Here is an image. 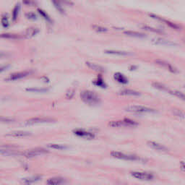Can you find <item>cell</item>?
Instances as JSON below:
<instances>
[{"instance_id": "6da1fadb", "label": "cell", "mask_w": 185, "mask_h": 185, "mask_svg": "<svg viewBox=\"0 0 185 185\" xmlns=\"http://www.w3.org/2000/svg\"><path fill=\"white\" fill-rule=\"evenodd\" d=\"M80 98L83 102L88 105H95L100 102V98L94 92L89 90H84L80 93Z\"/></svg>"}, {"instance_id": "7a4b0ae2", "label": "cell", "mask_w": 185, "mask_h": 185, "mask_svg": "<svg viewBox=\"0 0 185 185\" xmlns=\"http://www.w3.org/2000/svg\"><path fill=\"white\" fill-rule=\"evenodd\" d=\"M125 111L131 112V113H135V114H155L157 112V111L151 108H148L146 106H136V105H131L128 106L125 108Z\"/></svg>"}, {"instance_id": "3957f363", "label": "cell", "mask_w": 185, "mask_h": 185, "mask_svg": "<svg viewBox=\"0 0 185 185\" xmlns=\"http://www.w3.org/2000/svg\"><path fill=\"white\" fill-rule=\"evenodd\" d=\"M109 125L112 127H137L138 123L137 122L130 119H124L119 121H111L109 123Z\"/></svg>"}, {"instance_id": "277c9868", "label": "cell", "mask_w": 185, "mask_h": 185, "mask_svg": "<svg viewBox=\"0 0 185 185\" xmlns=\"http://www.w3.org/2000/svg\"><path fill=\"white\" fill-rule=\"evenodd\" d=\"M111 156L114 158H118V159H122L125 161H139L140 158L137 156L135 155H130V154H125L122 152H118V151H112L111 153Z\"/></svg>"}, {"instance_id": "5b68a950", "label": "cell", "mask_w": 185, "mask_h": 185, "mask_svg": "<svg viewBox=\"0 0 185 185\" xmlns=\"http://www.w3.org/2000/svg\"><path fill=\"white\" fill-rule=\"evenodd\" d=\"M48 153V151L46 149L41 148H33L31 150H28L27 151H25L22 155L27 158H33L38 156H41L43 154H46Z\"/></svg>"}, {"instance_id": "8992f818", "label": "cell", "mask_w": 185, "mask_h": 185, "mask_svg": "<svg viewBox=\"0 0 185 185\" xmlns=\"http://www.w3.org/2000/svg\"><path fill=\"white\" fill-rule=\"evenodd\" d=\"M55 120L49 117H34L26 121V124H35L50 123L54 122Z\"/></svg>"}, {"instance_id": "52a82bcc", "label": "cell", "mask_w": 185, "mask_h": 185, "mask_svg": "<svg viewBox=\"0 0 185 185\" xmlns=\"http://www.w3.org/2000/svg\"><path fill=\"white\" fill-rule=\"evenodd\" d=\"M131 175L134 178L140 179V180H144V181H151L154 178L153 175L149 172H131Z\"/></svg>"}, {"instance_id": "ba28073f", "label": "cell", "mask_w": 185, "mask_h": 185, "mask_svg": "<svg viewBox=\"0 0 185 185\" xmlns=\"http://www.w3.org/2000/svg\"><path fill=\"white\" fill-rule=\"evenodd\" d=\"M30 74V71H23V72H16L12 74L9 76L7 78H6L7 81H14V80H17L22 78H24L25 77H27Z\"/></svg>"}, {"instance_id": "9c48e42d", "label": "cell", "mask_w": 185, "mask_h": 185, "mask_svg": "<svg viewBox=\"0 0 185 185\" xmlns=\"http://www.w3.org/2000/svg\"><path fill=\"white\" fill-rule=\"evenodd\" d=\"M156 63L158 65H159V66H161V67H164L166 69H168L169 71H170L172 73H177L178 72L177 69L175 68L170 63H169V62L165 61V60H163V59H156Z\"/></svg>"}, {"instance_id": "30bf717a", "label": "cell", "mask_w": 185, "mask_h": 185, "mask_svg": "<svg viewBox=\"0 0 185 185\" xmlns=\"http://www.w3.org/2000/svg\"><path fill=\"white\" fill-rule=\"evenodd\" d=\"M64 182L65 179L62 177H54L48 179L46 181V185H62Z\"/></svg>"}, {"instance_id": "8fae6325", "label": "cell", "mask_w": 185, "mask_h": 185, "mask_svg": "<svg viewBox=\"0 0 185 185\" xmlns=\"http://www.w3.org/2000/svg\"><path fill=\"white\" fill-rule=\"evenodd\" d=\"M148 145L151 147V148L158 151H161V152H166L168 151V148L165 147L164 145L161 144H159L158 143H156L154 141H148Z\"/></svg>"}, {"instance_id": "7c38bea8", "label": "cell", "mask_w": 185, "mask_h": 185, "mask_svg": "<svg viewBox=\"0 0 185 185\" xmlns=\"http://www.w3.org/2000/svg\"><path fill=\"white\" fill-rule=\"evenodd\" d=\"M74 133L79 137L85 138L88 140H91V139H93L95 137V135L93 134L88 132H86V131L82 130H77L74 132Z\"/></svg>"}, {"instance_id": "4fadbf2b", "label": "cell", "mask_w": 185, "mask_h": 185, "mask_svg": "<svg viewBox=\"0 0 185 185\" xmlns=\"http://www.w3.org/2000/svg\"><path fill=\"white\" fill-rule=\"evenodd\" d=\"M30 132H25V131H14V132H11L7 134V136L13 137H27V136H30Z\"/></svg>"}, {"instance_id": "5bb4252c", "label": "cell", "mask_w": 185, "mask_h": 185, "mask_svg": "<svg viewBox=\"0 0 185 185\" xmlns=\"http://www.w3.org/2000/svg\"><path fill=\"white\" fill-rule=\"evenodd\" d=\"M152 42L155 44L166 45V46H175V45H177V43L174 42H172V41H169V40H165L164 38H159L153 39Z\"/></svg>"}, {"instance_id": "9a60e30c", "label": "cell", "mask_w": 185, "mask_h": 185, "mask_svg": "<svg viewBox=\"0 0 185 185\" xmlns=\"http://www.w3.org/2000/svg\"><path fill=\"white\" fill-rule=\"evenodd\" d=\"M41 179V176L40 175H35L33 177H29L27 178H24L22 179V181L23 182L24 184L27 185H30L32 184H33L35 182L39 181Z\"/></svg>"}, {"instance_id": "2e32d148", "label": "cell", "mask_w": 185, "mask_h": 185, "mask_svg": "<svg viewBox=\"0 0 185 185\" xmlns=\"http://www.w3.org/2000/svg\"><path fill=\"white\" fill-rule=\"evenodd\" d=\"M149 15H150V17H151L152 18H154V19H156V20H158L161 21V22H164L165 24L169 25L170 27H173V28H175V29L179 28L178 25H175L174 23H172V22H169V21L166 20L164 19H163V18H161V17H158V16H156V15H155V14H149Z\"/></svg>"}, {"instance_id": "e0dca14e", "label": "cell", "mask_w": 185, "mask_h": 185, "mask_svg": "<svg viewBox=\"0 0 185 185\" xmlns=\"http://www.w3.org/2000/svg\"><path fill=\"white\" fill-rule=\"evenodd\" d=\"M0 154L4 155V156H17L20 154H22L17 151H14L11 149H0Z\"/></svg>"}, {"instance_id": "ac0fdd59", "label": "cell", "mask_w": 185, "mask_h": 185, "mask_svg": "<svg viewBox=\"0 0 185 185\" xmlns=\"http://www.w3.org/2000/svg\"><path fill=\"white\" fill-rule=\"evenodd\" d=\"M38 33V28H35V27H29L27 28V30H25L24 35L25 38H30L33 36H34L36 33Z\"/></svg>"}, {"instance_id": "d6986e66", "label": "cell", "mask_w": 185, "mask_h": 185, "mask_svg": "<svg viewBox=\"0 0 185 185\" xmlns=\"http://www.w3.org/2000/svg\"><path fill=\"white\" fill-rule=\"evenodd\" d=\"M119 94H120V95H122V96H138L140 95V93L138 92V91L133 90L126 89L123 90H121V91L119 92Z\"/></svg>"}, {"instance_id": "ffe728a7", "label": "cell", "mask_w": 185, "mask_h": 185, "mask_svg": "<svg viewBox=\"0 0 185 185\" xmlns=\"http://www.w3.org/2000/svg\"><path fill=\"white\" fill-rule=\"evenodd\" d=\"M168 93L172 94L173 96H176L179 98V99L182 100V101H185V94L184 93L181 92V91H179V90H171L169 89L168 90Z\"/></svg>"}, {"instance_id": "44dd1931", "label": "cell", "mask_w": 185, "mask_h": 185, "mask_svg": "<svg viewBox=\"0 0 185 185\" xmlns=\"http://www.w3.org/2000/svg\"><path fill=\"white\" fill-rule=\"evenodd\" d=\"M105 53L108 54L118 55V56H127V55L130 54V53H129L127 51H117V50H106V51H105Z\"/></svg>"}, {"instance_id": "7402d4cb", "label": "cell", "mask_w": 185, "mask_h": 185, "mask_svg": "<svg viewBox=\"0 0 185 185\" xmlns=\"http://www.w3.org/2000/svg\"><path fill=\"white\" fill-rule=\"evenodd\" d=\"M86 64L87 66L90 67V69H92L94 71H97V72H102L103 71V67H101L100 65L95 64V63H92V62H86Z\"/></svg>"}, {"instance_id": "603a6c76", "label": "cell", "mask_w": 185, "mask_h": 185, "mask_svg": "<svg viewBox=\"0 0 185 185\" xmlns=\"http://www.w3.org/2000/svg\"><path fill=\"white\" fill-rule=\"evenodd\" d=\"M114 77V79L119 82H121V83H127V79L126 78V77L124 76L121 73H119V72L115 73Z\"/></svg>"}, {"instance_id": "cb8c5ba5", "label": "cell", "mask_w": 185, "mask_h": 185, "mask_svg": "<svg viewBox=\"0 0 185 185\" xmlns=\"http://www.w3.org/2000/svg\"><path fill=\"white\" fill-rule=\"evenodd\" d=\"M153 86L156 88V89L160 90L161 91H164V92H167L168 93V90H169V88L165 86L164 85L161 84V83H159V82H153Z\"/></svg>"}, {"instance_id": "d4e9b609", "label": "cell", "mask_w": 185, "mask_h": 185, "mask_svg": "<svg viewBox=\"0 0 185 185\" xmlns=\"http://www.w3.org/2000/svg\"><path fill=\"white\" fill-rule=\"evenodd\" d=\"M0 38H8V39H18L20 37L17 34H12V33H4L0 34Z\"/></svg>"}, {"instance_id": "484cf974", "label": "cell", "mask_w": 185, "mask_h": 185, "mask_svg": "<svg viewBox=\"0 0 185 185\" xmlns=\"http://www.w3.org/2000/svg\"><path fill=\"white\" fill-rule=\"evenodd\" d=\"M124 34L130 36H134V37H143L144 34L139 33V32H135V31H132V30H126L124 32Z\"/></svg>"}, {"instance_id": "4316f807", "label": "cell", "mask_w": 185, "mask_h": 185, "mask_svg": "<svg viewBox=\"0 0 185 185\" xmlns=\"http://www.w3.org/2000/svg\"><path fill=\"white\" fill-rule=\"evenodd\" d=\"M48 146L50 148L56 149V150H64L67 148V147L65 145L59 144H49Z\"/></svg>"}, {"instance_id": "83f0119b", "label": "cell", "mask_w": 185, "mask_h": 185, "mask_svg": "<svg viewBox=\"0 0 185 185\" xmlns=\"http://www.w3.org/2000/svg\"><path fill=\"white\" fill-rule=\"evenodd\" d=\"M93 28L97 31V32H99V33H104V32H107L108 31V29L106 28V27H102V26H99V25H93Z\"/></svg>"}, {"instance_id": "f1b7e54d", "label": "cell", "mask_w": 185, "mask_h": 185, "mask_svg": "<svg viewBox=\"0 0 185 185\" xmlns=\"http://www.w3.org/2000/svg\"><path fill=\"white\" fill-rule=\"evenodd\" d=\"M173 113L176 117H179V118H182L184 119L185 117V114L181 111L179 109H173Z\"/></svg>"}, {"instance_id": "f546056e", "label": "cell", "mask_w": 185, "mask_h": 185, "mask_svg": "<svg viewBox=\"0 0 185 185\" xmlns=\"http://www.w3.org/2000/svg\"><path fill=\"white\" fill-rule=\"evenodd\" d=\"M143 28H144L145 30H146L151 31V32H154V33H162V31L160 30L159 29L155 28V27H150V26H148V25H143Z\"/></svg>"}, {"instance_id": "4dcf8cb0", "label": "cell", "mask_w": 185, "mask_h": 185, "mask_svg": "<svg viewBox=\"0 0 185 185\" xmlns=\"http://www.w3.org/2000/svg\"><path fill=\"white\" fill-rule=\"evenodd\" d=\"M14 119L12 118H9V117H2L0 116V122H4V123H11L13 122Z\"/></svg>"}, {"instance_id": "1f68e13d", "label": "cell", "mask_w": 185, "mask_h": 185, "mask_svg": "<svg viewBox=\"0 0 185 185\" xmlns=\"http://www.w3.org/2000/svg\"><path fill=\"white\" fill-rule=\"evenodd\" d=\"M19 10H20V6H19V4H17L13 10V14H12L13 20H16V18L17 17V14L19 13Z\"/></svg>"}, {"instance_id": "d6a6232c", "label": "cell", "mask_w": 185, "mask_h": 185, "mask_svg": "<svg viewBox=\"0 0 185 185\" xmlns=\"http://www.w3.org/2000/svg\"><path fill=\"white\" fill-rule=\"evenodd\" d=\"M38 12L41 14V15H42V16H43V17L46 20H48V21L51 20H50V17L48 16V14L46 13L44 11L41 10V9H38Z\"/></svg>"}, {"instance_id": "836d02e7", "label": "cell", "mask_w": 185, "mask_h": 185, "mask_svg": "<svg viewBox=\"0 0 185 185\" xmlns=\"http://www.w3.org/2000/svg\"><path fill=\"white\" fill-rule=\"evenodd\" d=\"M53 3L54 4L55 7L59 11V12H62V13H64V9H62V7L60 6V4L58 3V2H56V1H53Z\"/></svg>"}, {"instance_id": "e575fe53", "label": "cell", "mask_w": 185, "mask_h": 185, "mask_svg": "<svg viewBox=\"0 0 185 185\" xmlns=\"http://www.w3.org/2000/svg\"><path fill=\"white\" fill-rule=\"evenodd\" d=\"M1 22H2V25L4 27H7L9 25V22H8V20L6 17H4L2 18V20H1Z\"/></svg>"}, {"instance_id": "d590c367", "label": "cell", "mask_w": 185, "mask_h": 185, "mask_svg": "<svg viewBox=\"0 0 185 185\" xmlns=\"http://www.w3.org/2000/svg\"><path fill=\"white\" fill-rule=\"evenodd\" d=\"M26 16L27 17V18L29 19H35L36 18V16L34 13L33 12H29V13L26 14Z\"/></svg>"}, {"instance_id": "8d00e7d4", "label": "cell", "mask_w": 185, "mask_h": 185, "mask_svg": "<svg viewBox=\"0 0 185 185\" xmlns=\"http://www.w3.org/2000/svg\"><path fill=\"white\" fill-rule=\"evenodd\" d=\"M9 56V54L6 53V52H4V51H0V59H4V58H6Z\"/></svg>"}, {"instance_id": "74e56055", "label": "cell", "mask_w": 185, "mask_h": 185, "mask_svg": "<svg viewBox=\"0 0 185 185\" xmlns=\"http://www.w3.org/2000/svg\"><path fill=\"white\" fill-rule=\"evenodd\" d=\"M180 169H182V171L185 172V163H183V162L181 163V164H180Z\"/></svg>"}, {"instance_id": "f35d334b", "label": "cell", "mask_w": 185, "mask_h": 185, "mask_svg": "<svg viewBox=\"0 0 185 185\" xmlns=\"http://www.w3.org/2000/svg\"><path fill=\"white\" fill-rule=\"evenodd\" d=\"M8 67L7 65H4V66H0V72L4 71L5 69H7V68Z\"/></svg>"}, {"instance_id": "ab89813d", "label": "cell", "mask_w": 185, "mask_h": 185, "mask_svg": "<svg viewBox=\"0 0 185 185\" xmlns=\"http://www.w3.org/2000/svg\"><path fill=\"white\" fill-rule=\"evenodd\" d=\"M27 90H30V91H38V92H41V91H46V90H44V89H28Z\"/></svg>"}, {"instance_id": "60d3db41", "label": "cell", "mask_w": 185, "mask_h": 185, "mask_svg": "<svg viewBox=\"0 0 185 185\" xmlns=\"http://www.w3.org/2000/svg\"></svg>"}]
</instances>
